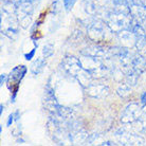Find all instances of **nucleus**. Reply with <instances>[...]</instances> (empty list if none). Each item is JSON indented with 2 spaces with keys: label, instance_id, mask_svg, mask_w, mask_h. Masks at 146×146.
I'll return each instance as SVG.
<instances>
[{
  "label": "nucleus",
  "instance_id": "1",
  "mask_svg": "<svg viewBox=\"0 0 146 146\" xmlns=\"http://www.w3.org/2000/svg\"><path fill=\"white\" fill-rule=\"evenodd\" d=\"M27 73V67L26 66H18L15 67L14 69L11 71V74L9 75V80H7V84L13 85H19L20 80L23 78V76L26 75Z\"/></svg>",
  "mask_w": 146,
  "mask_h": 146
},
{
  "label": "nucleus",
  "instance_id": "2",
  "mask_svg": "<svg viewBox=\"0 0 146 146\" xmlns=\"http://www.w3.org/2000/svg\"><path fill=\"white\" fill-rule=\"evenodd\" d=\"M44 66H46L44 59H42V58L36 59V60L32 64V66H31V72L33 73L34 75H37V74H39V73L42 71Z\"/></svg>",
  "mask_w": 146,
  "mask_h": 146
},
{
  "label": "nucleus",
  "instance_id": "3",
  "mask_svg": "<svg viewBox=\"0 0 146 146\" xmlns=\"http://www.w3.org/2000/svg\"><path fill=\"white\" fill-rule=\"evenodd\" d=\"M132 66L133 69L137 71L138 73H141L143 70L145 69V60L139 56V57H135V59L132 60Z\"/></svg>",
  "mask_w": 146,
  "mask_h": 146
},
{
  "label": "nucleus",
  "instance_id": "4",
  "mask_svg": "<svg viewBox=\"0 0 146 146\" xmlns=\"http://www.w3.org/2000/svg\"><path fill=\"white\" fill-rule=\"evenodd\" d=\"M53 53H54V48H53V46L50 44H46V46L44 47V50H42V54H44V57L48 58V57L52 56Z\"/></svg>",
  "mask_w": 146,
  "mask_h": 146
},
{
  "label": "nucleus",
  "instance_id": "5",
  "mask_svg": "<svg viewBox=\"0 0 146 146\" xmlns=\"http://www.w3.org/2000/svg\"><path fill=\"white\" fill-rule=\"evenodd\" d=\"M34 46H35V47H34L33 49H32V50L29 52V53H26V54H25V58H26V60H31V59H32L34 56H35V53H36V49H37L36 42L34 44Z\"/></svg>",
  "mask_w": 146,
  "mask_h": 146
},
{
  "label": "nucleus",
  "instance_id": "6",
  "mask_svg": "<svg viewBox=\"0 0 146 146\" xmlns=\"http://www.w3.org/2000/svg\"><path fill=\"white\" fill-rule=\"evenodd\" d=\"M62 1H64V7L66 9V11H70L76 2V0H62Z\"/></svg>",
  "mask_w": 146,
  "mask_h": 146
},
{
  "label": "nucleus",
  "instance_id": "7",
  "mask_svg": "<svg viewBox=\"0 0 146 146\" xmlns=\"http://www.w3.org/2000/svg\"><path fill=\"white\" fill-rule=\"evenodd\" d=\"M14 121H16V115H15V112L14 113H11L9 117H7V126H11L13 123H14Z\"/></svg>",
  "mask_w": 146,
  "mask_h": 146
},
{
  "label": "nucleus",
  "instance_id": "8",
  "mask_svg": "<svg viewBox=\"0 0 146 146\" xmlns=\"http://www.w3.org/2000/svg\"><path fill=\"white\" fill-rule=\"evenodd\" d=\"M7 80H9V76H7V74H1L0 75V85L1 86H3V84L7 83Z\"/></svg>",
  "mask_w": 146,
  "mask_h": 146
},
{
  "label": "nucleus",
  "instance_id": "9",
  "mask_svg": "<svg viewBox=\"0 0 146 146\" xmlns=\"http://www.w3.org/2000/svg\"><path fill=\"white\" fill-rule=\"evenodd\" d=\"M141 102L146 105V92H143L142 94H141Z\"/></svg>",
  "mask_w": 146,
  "mask_h": 146
},
{
  "label": "nucleus",
  "instance_id": "10",
  "mask_svg": "<svg viewBox=\"0 0 146 146\" xmlns=\"http://www.w3.org/2000/svg\"><path fill=\"white\" fill-rule=\"evenodd\" d=\"M3 110H4V106L2 105V104H1V105H0V114H2Z\"/></svg>",
  "mask_w": 146,
  "mask_h": 146
},
{
  "label": "nucleus",
  "instance_id": "11",
  "mask_svg": "<svg viewBox=\"0 0 146 146\" xmlns=\"http://www.w3.org/2000/svg\"><path fill=\"white\" fill-rule=\"evenodd\" d=\"M32 1H36V0H32Z\"/></svg>",
  "mask_w": 146,
  "mask_h": 146
}]
</instances>
